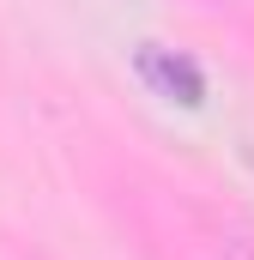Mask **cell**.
<instances>
[{"instance_id": "6da1fadb", "label": "cell", "mask_w": 254, "mask_h": 260, "mask_svg": "<svg viewBox=\"0 0 254 260\" xmlns=\"http://www.w3.org/2000/svg\"><path fill=\"white\" fill-rule=\"evenodd\" d=\"M133 73L164 103H182V109H200L206 103V73H200V61L182 55V49H170V43H139L133 49Z\"/></svg>"}]
</instances>
